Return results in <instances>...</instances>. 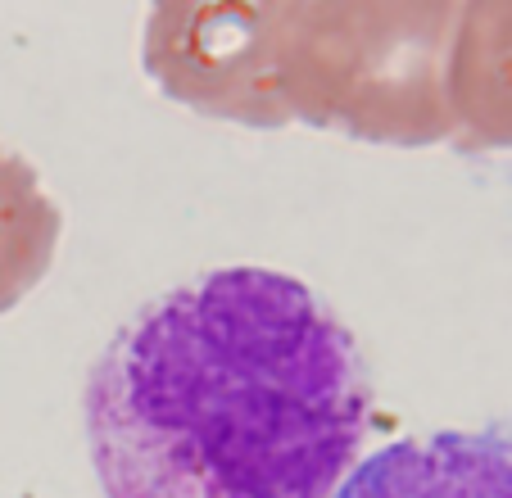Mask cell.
I'll list each match as a JSON object with an SVG mask.
<instances>
[{
    "label": "cell",
    "instance_id": "obj_1",
    "mask_svg": "<svg viewBox=\"0 0 512 498\" xmlns=\"http://www.w3.org/2000/svg\"><path fill=\"white\" fill-rule=\"evenodd\" d=\"M368 403L327 299L241 263L118 326L87 376V440L105 498H331Z\"/></svg>",
    "mask_w": 512,
    "mask_h": 498
},
{
    "label": "cell",
    "instance_id": "obj_2",
    "mask_svg": "<svg viewBox=\"0 0 512 498\" xmlns=\"http://www.w3.org/2000/svg\"><path fill=\"white\" fill-rule=\"evenodd\" d=\"M454 23L458 5H281L286 123L386 145L449 141Z\"/></svg>",
    "mask_w": 512,
    "mask_h": 498
},
{
    "label": "cell",
    "instance_id": "obj_3",
    "mask_svg": "<svg viewBox=\"0 0 512 498\" xmlns=\"http://www.w3.org/2000/svg\"><path fill=\"white\" fill-rule=\"evenodd\" d=\"M277 23L281 5H159L145 23V73L195 114L286 127Z\"/></svg>",
    "mask_w": 512,
    "mask_h": 498
},
{
    "label": "cell",
    "instance_id": "obj_4",
    "mask_svg": "<svg viewBox=\"0 0 512 498\" xmlns=\"http://www.w3.org/2000/svg\"><path fill=\"white\" fill-rule=\"evenodd\" d=\"M331 498H512V435L435 431L358 462Z\"/></svg>",
    "mask_w": 512,
    "mask_h": 498
},
{
    "label": "cell",
    "instance_id": "obj_5",
    "mask_svg": "<svg viewBox=\"0 0 512 498\" xmlns=\"http://www.w3.org/2000/svg\"><path fill=\"white\" fill-rule=\"evenodd\" d=\"M458 150H512V5H458L449 46Z\"/></svg>",
    "mask_w": 512,
    "mask_h": 498
},
{
    "label": "cell",
    "instance_id": "obj_6",
    "mask_svg": "<svg viewBox=\"0 0 512 498\" xmlns=\"http://www.w3.org/2000/svg\"><path fill=\"white\" fill-rule=\"evenodd\" d=\"M64 236V209L19 150L0 145V313L46 281Z\"/></svg>",
    "mask_w": 512,
    "mask_h": 498
}]
</instances>
